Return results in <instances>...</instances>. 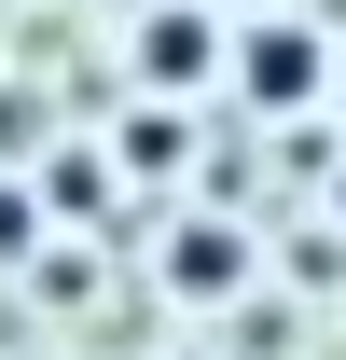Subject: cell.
I'll return each mask as SVG.
<instances>
[{"label":"cell","mask_w":346,"mask_h":360,"mask_svg":"<svg viewBox=\"0 0 346 360\" xmlns=\"http://www.w3.org/2000/svg\"><path fill=\"white\" fill-rule=\"evenodd\" d=\"M139 70H153V84H194V70H208V28H194V14H153V28H139Z\"/></svg>","instance_id":"7a4b0ae2"},{"label":"cell","mask_w":346,"mask_h":360,"mask_svg":"<svg viewBox=\"0 0 346 360\" xmlns=\"http://www.w3.org/2000/svg\"><path fill=\"white\" fill-rule=\"evenodd\" d=\"M236 84H250L263 111H291V97H319V42H305V28H250V56H236Z\"/></svg>","instance_id":"6da1fadb"}]
</instances>
